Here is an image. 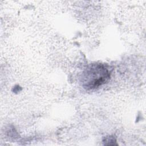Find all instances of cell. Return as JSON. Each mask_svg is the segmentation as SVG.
I'll use <instances>...</instances> for the list:
<instances>
[{
  "mask_svg": "<svg viewBox=\"0 0 146 146\" xmlns=\"http://www.w3.org/2000/svg\"><path fill=\"white\" fill-rule=\"evenodd\" d=\"M108 69L102 64H92L84 72V87L94 89L105 83L110 78Z\"/></svg>",
  "mask_w": 146,
  "mask_h": 146,
  "instance_id": "1",
  "label": "cell"
}]
</instances>
